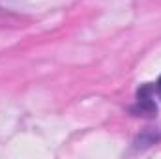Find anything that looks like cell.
Listing matches in <instances>:
<instances>
[{
	"label": "cell",
	"mask_w": 161,
	"mask_h": 159,
	"mask_svg": "<svg viewBox=\"0 0 161 159\" xmlns=\"http://www.w3.org/2000/svg\"><path fill=\"white\" fill-rule=\"evenodd\" d=\"M154 96H156L154 84H144L142 88H139V92H137V112H141L142 116H154L158 112Z\"/></svg>",
	"instance_id": "obj_1"
},
{
	"label": "cell",
	"mask_w": 161,
	"mask_h": 159,
	"mask_svg": "<svg viewBox=\"0 0 161 159\" xmlns=\"http://www.w3.org/2000/svg\"><path fill=\"white\" fill-rule=\"evenodd\" d=\"M154 88H156V94L159 96V99H161V77H159V80H158V82L154 84Z\"/></svg>",
	"instance_id": "obj_2"
}]
</instances>
